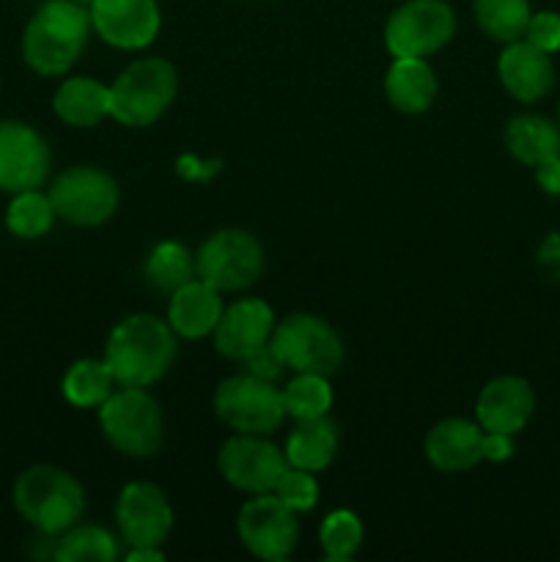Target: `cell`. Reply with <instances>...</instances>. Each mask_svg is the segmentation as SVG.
<instances>
[{
	"label": "cell",
	"mask_w": 560,
	"mask_h": 562,
	"mask_svg": "<svg viewBox=\"0 0 560 562\" xmlns=\"http://www.w3.org/2000/svg\"><path fill=\"white\" fill-rule=\"evenodd\" d=\"M179 335L170 329L168 318L154 313L124 316L108 335L104 362L113 371L119 387H152L176 360Z\"/></svg>",
	"instance_id": "1"
},
{
	"label": "cell",
	"mask_w": 560,
	"mask_h": 562,
	"mask_svg": "<svg viewBox=\"0 0 560 562\" xmlns=\"http://www.w3.org/2000/svg\"><path fill=\"white\" fill-rule=\"evenodd\" d=\"M91 14L77 0H47L22 33V58L36 75L60 77L77 64L91 36Z\"/></svg>",
	"instance_id": "2"
},
{
	"label": "cell",
	"mask_w": 560,
	"mask_h": 562,
	"mask_svg": "<svg viewBox=\"0 0 560 562\" xmlns=\"http://www.w3.org/2000/svg\"><path fill=\"white\" fill-rule=\"evenodd\" d=\"M14 508L33 530L53 538L82 519L86 488L69 470L53 464L27 467L14 481Z\"/></svg>",
	"instance_id": "3"
},
{
	"label": "cell",
	"mask_w": 560,
	"mask_h": 562,
	"mask_svg": "<svg viewBox=\"0 0 560 562\" xmlns=\"http://www.w3.org/2000/svg\"><path fill=\"white\" fill-rule=\"evenodd\" d=\"M179 91L176 66L165 58H141L110 82V119L143 130L157 124Z\"/></svg>",
	"instance_id": "4"
},
{
	"label": "cell",
	"mask_w": 560,
	"mask_h": 562,
	"mask_svg": "<svg viewBox=\"0 0 560 562\" xmlns=\"http://www.w3.org/2000/svg\"><path fill=\"white\" fill-rule=\"evenodd\" d=\"M97 412L102 437L121 456L152 459L163 450L165 415L148 387H115Z\"/></svg>",
	"instance_id": "5"
},
{
	"label": "cell",
	"mask_w": 560,
	"mask_h": 562,
	"mask_svg": "<svg viewBox=\"0 0 560 562\" xmlns=\"http://www.w3.org/2000/svg\"><path fill=\"white\" fill-rule=\"evenodd\" d=\"M269 346L289 371L322 373V376H333L346 355L344 340L333 324L313 313H291L275 324Z\"/></svg>",
	"instance_id": "6"
},
{
	"label": "cell",
	"mask_w": 560,
	"mask_h": 562,
	"mask_svg": "<svg viewBox=\"0 0 560 562\" xmlns=\"http://www.w3.org/2000/svg\"><path fill=\"white\" fill-rule=\"evenodd\" d=\"M55 217L77 228H97L108 223L121 201V190L108 170L97 165H75L55 176L49 184Z\"/></svg>",
	"instance_id": "7"
},
{
	"label": "cell",
	"mask_w": 560,
	"mask_h": 562,
	"mask_svg": "<svg viewBox=\"0 0 560 562\" xmlns=\"http://www.w3.org/2000/svg\"><path fill=\"white\" fill-rule=\"evenodd\" d=\"M214 415L236 434H269L283 426L285 404L283 390L275 387V382L239 373L228 376L214 390Z\"/></svg>",
	"instance_id": "8"
},
{
	"label": "cell",
	"mask_w": 560,
	"mask_h": 562,
	"mask_svg": "<svg viewBox=\"0 0 560 562\" xmlns=\"http://www.w3.org/2000/svg\"><path fill=\"white\" fill-rule=\"evenodd\" d=\"M264 247L250 231L220 228L195 252V274L217 291H245L261 278Z\"/></svg>",
	"instance_id": "9"
},
{
	"label": "cell",
	"mask_w": 560,
	"mask_h": 562,
	"mask_svg": "<svg viewBox=\"0 0 560 562\" xmlns=\"http://www.w3.org/2000/svg\"><path fill=\"white\" fill-rule=\"evenodd\" d=\"M456 36V11L445 0H406L384 22L393 58H428Z\"/></svg>",
	"instance_id": "10"
},
{
	"label": "cell",
	"mask_w": 560,
	"mask_h": 562,
	"mask_svg": "<svg viewBox=\"0 0 560 562\" xmlns=\"http://www.w3.org/2000/svg\"><path fill=\"white\" fill-rule=\"evenodd\" d=\"M236 536L253 558L289 560L300 543V519L272 492L253 494L236 516Z\"/></svg>",
	"instance_id": "11"
},
{
	"label": "cell",
	"mask_w": 560,
	"mask_h": 562,
	"mask_svg": "<svg viewBox=\"0 0 560 562\" xmlns=\"http://www.w3.org/2000/svg\"><path fill=\"white\" fill-rule=\"evenodd\" d=\"M217 470L228 486L242 494L275 492L283 472L289 470L285 453L264 434H234L217 453Z\"/></svg>",
	"instance_id": "12"
},
{
	"label": "cell",
	"mask_w": 560,
	"mask_h": 562,
	"mask_svg": "<svg viewBox=\"0 0 560 562\" xmlns=\"http://www.w3.org/2000/svg\"><path fill=\"white\" fill-rule=\"evenodd\" d=\"M115 525L130 549L163 547L173 530V505L157 483H126L115 499Z\"/></svg>",
	"instance_id": "13"
},
{
	"label": "cell",
	"mask_w": 560,
	"mask_h": 562,
	"mask_svg": "<svg viewBox=\"0 0 560 562\" xmlns=\"http://www.w3.org/2000/svg\"><path fill=\"white\" fill-rule=\"evenodd\" d=\"M53 154L47 140L25 121H0V190H38L47 181Z\"/></svg>",
	"instance_id": "14"
},
{
	"label": "cell",
	"mask_w": 560,
	"mask_h": 562,
	"mask_svg": "<svg viewBox=\"0 0 560 562\" xmlns=\"http://www.w3.org/2000/svg\"><path fill=\"white\" fill-rule=\"evenodd\" d=\"M91 25L110 47L143 49L163 27L157 0H91Z\"/></svg>",
	"instance_id": "15"
},
{
	"label": "cell",
	"mask_w": 560,
	"mask_h": 562,
	"mask_svg": "<svg viewBox=\"0 0 560 562\" xmlns=\"http://www.w3.org/2000/svg\"><path fill=\"white\" fill-rule=\"evenodd\" d=\"M275 311L258 296H245L228 305L220 316V324L214 327V349L225 357V360L242 362L267 346L275 333Z\"/></svg>",
	"instance_id": "16"
},
{
	"label": "cell",
	"mask_w": 560,
	"mask_h": 562,
	"mask_svg": "<svg viewBox=\"0 0 560 562\" xmlns=\"http://www.w3.org/2000/svg\"><path fill=\"white\" fill-rule=\"evenodd\" d=\"M536 409L533 387L519 376H497L483 384L475 401V420L483 431L516 434L530 423Z\"/></svg>",
	"instance_id": "17"
},
{
	"label": "cell",
	"mask_w": 560,
	"mask_h": 562,
	"mask_svg": "<svg viewBox=\"0 0 560 562\" xmlns=\"http://www.w3.org/2000/svg\"><path fill=\"white\" fill-rule=\"evenodd\" d=\"M481 448L483 428L478 426V420H467V417H445L437 426L428 428L426 442H423L428 464L445 475L470 472L472 467L481 464Z\"/></svg>",
	"instance_id": "18"
},
{
	"label": "cell",
	"mask_w": 560,
	"mask_h": 562,
	"mask_svg": "<svg viewBox=\"0 0 560 562\" xmlns=\"http://www.w3.org/2000/svg\"><path fill=\"white\" fill-rule=\"evenodd\" d=\"M497 75L516 102L533 104L555 88V64L549 53L533 47L527 38L505 44L497 60Z\"/></svg>",
	"instance_id": "19"
},
{
	"label": "cell",
	"mask_w": 560,
	"mask_h": 562,
	"mask_svg": "<svg viewBox=\"0 0 560 562\" xmlns=\"http://www.w3.org/2000/svg\"><path fill=\"white\" fill-rule=\"evenodd\" d=\"M223 311V291L209 285L206 280L192 278L170 294L168 324L179 338L201 340L214 333Z\"/></svg>",
	"instance_id": "20"
},
{
	"label": "cell",
	"mask_w": 560,
	"mask_h": 562,
	"mask_svg": "<svg viewBox=\"0 0 560 562\" xmlns=\"http://www.w3.org/2000/svg\"><path fill=\"white\" fill-rule=\"evenodd\" d=\"M437 71L426 58H395L384 75V97L401 113H426L437 99Z\"/></svg>",
	"instance_id": "21"
},
{
	"label": "cell",
	"mask_w": 560,
	"mask_h": 562,
	"mask_svg": "<svg viewBox=\"0 0 560 562\" xmlns=\"http://www.w3.org/2000/svg\"><path fill=\"white\" fill-rule=\"evenodd\" d=\"M340 448V431L327 415L296 420L291 434L285 437L283 453L289 467H300L307 472H324L335 461Z\"/></svg>",
	"instance_id": "22"
},
{
	"label": "cell",
	"mask_w": 560,
	"mask_h": 562,
	"mask_svg": "<svg viewBox=\"0 0 560 562\" xmlns=\"http://www.w3.org/2000/svg\"><path fill=\"white\" fill-rule=\"evenodd\" d=\"M53 110L64 124L91 130L110 115V86L97 77H69L55 91Z\"/></svg>",
	"instance_id": "23"
},
{
	"label": "cell",
	"mask_w": 560,
	"mask_h": 562,
	"mask_svg": "<svg viewBox=\"0 0 560 562\" xmlns=\"http://www.w3.org/2000/svg\"><path fill=\"white\" fill-rule=\"evenodd\" d=\"M505 146L516 162L538 168L560 154V130L544 115H514L505 126Z\"/></svg>",
	"instance_id": "24"
},
{
	"label": "cell",
	"mask_w": 560,
	"mask_h": 562,
	"mask_svg": "<svg viewBox=\"0 0 560 562\" xmlns=\"http://www.w3.org/2000/svg\"><path fill=\"white\" fill-rule=\"evenodd\" d=\"M115 387H119V382H115L108 362L93 360V357L71 362L69 371L64 373V382H60L64 398L77 409H97L115 393Z\"/></svg>",
	"instance_id": "25"
},
{
	"label": "cell",
	"mask_w": 560,
	"mask_h": 562,
	"mask_svg": "<svg viewBox=\"0 0 560 562\" xmlns=\"http://www.w3.org/2000/svg\"><path fill=\"white\" fill-rule=\"evenodd\" d=\"M143 274H146V283L152 285L159 294H173L179 285H184L187 280L198 278L195 274V256L187 250L181 241H159L148 250L146 263H143Z\"/></svg>",
	"instance_id": "26"
},
{
	"label": "cell",
	"mask_w": 560,
	"mask_h": 562,
	"mask_svg": "<svg viewBox=\"0 0 560 562\" xmlns=\"http://www.w3.org/2000/svg\"><path fill=\"white\" fill-rule=\"evenodd\" d=\"M472 14L492 42L511 44L525 38L533 9L530 0H472Z\"/></svg>",
	"instance_id": "27"
},
{
	"label": "cell",
	"mask_w": 560,
	"mask_h": 562,
	"mask_svg": "<svg viewBox=\"0 0 560 562\" xmlns=\"http://www.w3.org/2000/svg\"><path fill=\"white\" fill-rule=\"evenodd\" d=\"M119 538L99 525L69 527L55 543V560L60 562H115L119 560Z\"/></svg>",
	"instance_id": "28"
},
{
	"label": "cell",
	"mask_w": 560,
	"mask_h": 562,
	"mask_svg": "<svg viewBox=\"0 0 560 562\" xmlns=\"http://www.w3.org/2000/svg\"><path fill=\"white\" fill-rule=\"evenodd\" d=\"M53 223L55 209L47 192H14L9 209H5V228H9L16 239H42L44 234H49Z\"/></svg>",
	"instance_id": "29"
},
{
	"label": "cell",
	"mask_w": 560,
	"mask_h": 562,
	"mask_svg": "<svg viewBox=\"0 0 560 562\" xmlns=\"http://www.w3.org/2000/svg\"><path fill=\"white\" fill-rule=\"evenodd\" d=\"M327 379L329 376H322V373H296L283 387L285 415L294 420L327 415L333 409V387Z\"/></svg>",
	"instance_id": "30"
},
{
	"label": "cell",
	"mask_w": 560,
	"mask_h": 562,
	"mask_svg": "<svg viewBox=\"0 0 560 562\" xmlns=\"http://www.w3.org/2000/svg\"><path fill=\"white\" fill-rule=\"evenodd\" d=\"M362 538H366V527H362L360 516L346 508L327 514V519L322 521V530H318V543H322L324 558L335 562L355 558L362 547Z\"/></svg>",
	"instance_id": "31"
},
{
	"label": "cell",
	"mask_w": 560,
	"mask_h": 562,
	"mask_svg": "<svg viewBox=\"0 0 560 562\" xmlns=\"http://www.w3.org/2000/svg\"><path fill=\"white\" fill-rule=\"evenodd\" d=\"M272 494L280 503L289 505L294 514H307V510L316 508L318 503V483L316 477H313V472L300 470V467H289Z\"/></svg>",
	"instance_id": "32"
},
{
	"label": "cell",
	"mask_w": 560,
	"mask_h": 562,
	"mask_svg": "<svg viewBox=\"0 0 560 562\" xmlns=\"http://www.w3.org/2000/svg\"><path fill=\"white\" fill-rule=\"evenodd\" d=\"M525 38L533 47L544 49V53H558L560 49V14L558 11H536L527 22Z\"/></svg>",
	"instance_id": "33"
},
{
	"label": "cell",
	"mask_w": 560,
	"mask_h": 562,
	"mask_svg": "<svg viewBox=\"0 0 560 562\" xmlns=\"http://www.w3.org/2000/svg\"><path fill=\"white\" fill-rule=\"evenodd\" d=\"M242 368H245V373L264 379V382H275V379L285 371L283 362H280V357L275 355V349L269 344L261 346L258 351H253L250 357H245V360H242Z\"/></svg>",
	"instance_id": "34"
},
{
	"label": "cell",
	"mask_w": 560,
	"mask_h": 562,
	"mask_svg": "<svg viewBox=\"0 0 560 562\" xmlns=\"http://www.w3.org/2000/svg\"><path fill=\"white\" fill-rule=\"evenodd\" d=\"M483 461H492V464H500V461H508L514 456V437L511 434H492L483 431Z\"/></svg>",
	"instance_id": "35"
},
{
	"label": "cell",
	"mask_w": 560,
	"mask_h": 562,
	"mask_svg": "<svg viewBox=\"0 0 560 562\" xmlns=\"http://www.w3.org/2000/svg\"><path fill=\"white\" fill-rule=\"evenodd\" d=\"M176 170H179L181 179L206 181V179H212L214 173H217L220 162H201V159L192 157V154H184V157L176 159Z\"/></svg>",
	"instance_id": "36"
},
{
	"label": "cell",
	"mask_w": 560,
	"mask_h": 562,
	"mask_svg": "<svg viewBox=\"0 0 560 562\" xmlns=\"http://www.w3.org/2000/svg\"><path fill=\"white\" fill-rule=\"evenodd\" d=\"M536 179L544 192H549V195H560V154L555 159H549V162L538 165Z\"/></svg>",
	"instance_id": "37"
},
{
	"label": "cell",
	"mask_w": 560,
	"mask_h": 562,
	"mask_svg": "<svg viewBox=\"0 0 560 562\" xmlns=\"http://www.w3.org/2000/svg\"><path fill=\"white\" fill-rule=\"evenodd\" d=\"M165 560L163 547H132L126 552V562H159Z\"/></svg>",
	"instance_id": "38"
},
{
	"label": "cell",
	"mask_w": 560,
	"mask_h": 562,
	"mask_svg": "<svg viewBox=\"0 0 560 562\" xmlns=\"http://www.w3.org/2000/svg\"><path fill=\"white\" fill-rule=\"evenodd\" d=\"M558 130H560V108H558Z\"/></svg>",
	"instance_id": "39"
},
{
	"label": "cell",
	"mask_w": 560,
	"mask_h": 562,
	"mask_svg": "<svg viewBox=\"0 0 560 562\" xmlns=\"http://www.w3.org/2000/svg\"><path fill=\"white\" fill-rule=\"evenodd\" d=\"M77 3H91V0H77Z\"/></svg>",
	"instance_id": "40"
}]
</instances>
